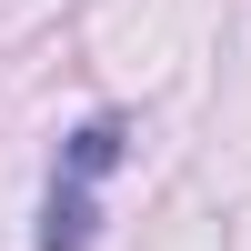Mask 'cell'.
Wrapping results in <instances>:
<instances>
[{
	"label": "cell",
	"mask_w": 251,
	"mask_h": 251,
	"mask_svg": "<svg viewBox=\"0 0 251 251\" xmlns=\"http://www.w3.org/2000/svg\"><path fill=\"white\" fill-rule=\"evenodd\" d=\"M121 151H131V131H121V121H80V131H71V151H60V181H71V191H91V181L111 171Z\"/></svg>",
	"instance_id": "6da1fadb"
},
{
	"label": "cell",
	"mask_w": 251,
	"mask_h": 251,
	"mask_svg": "<svg viewBox=\"0 0 251 251\" xmlns=\"http://www.w3.org/2000/svg\"><path fill=\"white\" fill-rule=\"evenodd\" d=\"M91 231H100L91 191H71V181H50V211H40V251H91Z\"/></svg>",
	"instance_id": "7a4b0ae2"
}]
</instances>
